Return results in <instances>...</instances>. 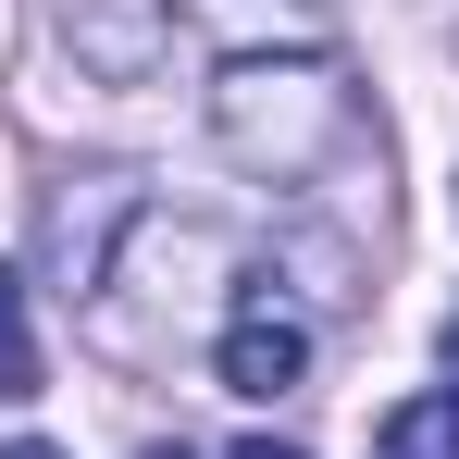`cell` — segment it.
<instances>
[{
	"instance_id": "1",
	"label": "cell",
	"mask_w": 459,
	"mask_h": 459,
	"mask_svg": "<svg viewBox=\"0 0 459 459\" xmlns=\"http://www.w3.org/2000/svg\"><path fill=\"white\" fill-rule=\"evenodd\" d=\"M212 112H224V150L273 186H310L335 150H360V100L335 63H236Z\"/></svg>"
},
{
	"instance_id": "2",
	"label": "cell",
	"mask_w": 459,
	"mask_h": 459,
	"mask_svg": "<svg viewBox=\"0 0 459 459\" xmlns=\"http://www.w3.org/2000/svg\"><path fill=\"white\" fill-rule=\"evenodd\" d=\"M212 373L236 385V397H286V385L310 373V310H286L273 299V273L236 299V323H224V348H212Z\"/></svg>"
},
{
	"instance_id": "3",
	"label": "cell",
	"mask_w": 459,
	"mask_h": 459,
	"mask_svg": "<svg viewBox=\"0 0 459 459\" xmlns=\"http://www.w3.org/2000/svg\"><path fill=\"white\" fill-rule=\"evenodd\" d=\"M373 459H459V385H422L373 422Z\"/></svg>"
},
{
	"instance_id": "4",
	"label": "cell",
	"mask_w": 459,
	"mask_h": 459,
	"mask_svg": "<svg viewBox=\"0 0 459 459\" xmlns=\"http://www.w3.org/2000/svg\"><path fill=\"white\" fill-rule=\"evenodd\" d=\"M0 397H38V323H25V273L0 261Z\"/></svg>"
},
{
	"instance_id": "5",
	"label": "cell",
	"mask_w": 459,
	"mask_h": 459,
	"mask_svg": "<svg viewBox=\"0 0 459 459\" xmlns=\"http://www.w3.org/2000/svg\"><path fill=\"white\" fill-rule=\"evenodd\" d=\"M224 459H299V447H273V435H248V447H224Z\"/></svg>"
},
{
	"instance_id": "6",
	"label": "cell",
	"mask_w": 459,
	"mask_h": 459,
	"mask_svg": "<svg viewBox=\"0 0 459 459\" xmlns=\"http://www.w3.org/2000/svg\"><path fill=\"white\" fill-rule=\"evenodd\" d=\"M0 459H63V447H38V435H13V447H0Z\"/></svg>"
},
{
	"instance_id": "7",
	"label": "cell",
	"mask_w": 459,
	"mask_h": 459,
	"mask_svg": "<svg viewBox=\"0 0 459 459\" xmlns=\"http://www.w3.org/2000/svg\"><path fill=\"white\" fill-rule=\"evenodd\" d=\"M435 348H447V385H459V310H447V335H435Z\"/></svg>"
}]
</instances>
